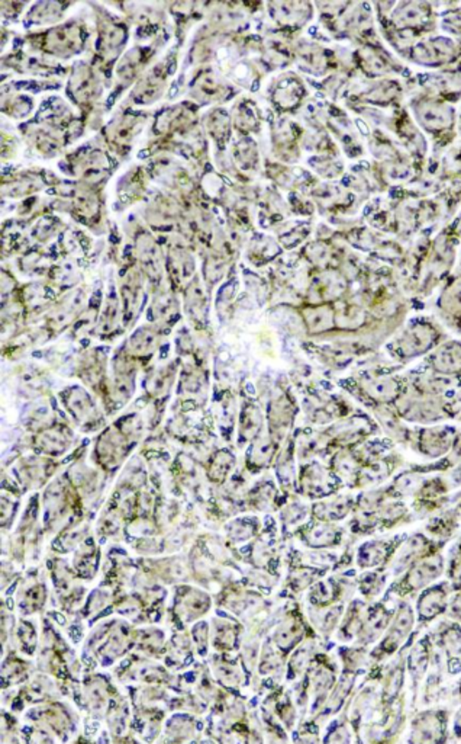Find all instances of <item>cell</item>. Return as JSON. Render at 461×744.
I'll use <instances>...</instances> for the list:
<instances>
[{
  "instance_id": "obj_10",
  "label": "cell",
  "mask_w": 461,
  "mask_h": 744,
  "mask_svg": "<svg viewBox=\"0 0 461 744\" xmlns=\"http://www.w3.org/2000/svg\"><path fill=\"white\" fill-rule=\"evenodd\" d=\"M376 424L367 415H355L347 417L334 428V438L343 445V448H355L364 443L373 432Z\"/></svg>"
},
{
  "instance_id": "obj_5",
  "label": "cell",
  "mask_w": 461,
  "mask_h": 744,
  "mask_svg": "<svg viewBox=\"0 0 461 744\" xmlns=\"http://www.w3.org/2000/svg\"><path fill=\"white\" fill-rule=\"evenodd\" d=\"M408 535H395L388 539H370L362 542L357 548L355 554V563L360 568L372 570V568H384L388 564L392 563L398 549L402 546V542L407 539Z\"/></svg>"
},
{
  "instance_id": "obj_27",
  "label": "cell",
  "mask_w": 461,
  "mask_h": 744,
  "mask_svg": "<svg viewBox=\"0 0 461 744\" xmlns=\"http://www.w3.org/2000/svg\"><path fill=\"white\" fill-rule=\"evenodd\" d=\"M457 329H458V332H460V335H461V317H460V320L457 321Z\"/></svg>"
},
{
  "instance_id": "obj_23",
  "label": "cell",
  "mask_w": 461,
  "mask_h": 744,
  "mask_svg": "<svg viewBox=\"0 0 461 744\" xmlns=\"http://www.w3.org/2000/svg\"><path fill=\"white\" fill-rule=\"evenodd\" d=\"M384 577L381 571H369L360 578V589L364 595H376L383 587Z\"/></svg>"
},
{
  "instance_id": "obj_15",
  "label": "cell",
  "mask_w": 461,
  "mask_h": 744,
  "mask_svg": "<svg viewBox=\"0 0 461 744\" xmlns=\"http://www.w3.org/2000/svg\"><path fill=\"white\" fill-rule=\"evenodd\" d=\"M448 585L447 583H439L436 587H428V589L422 592L419 601H418V609L419 614L425 618H432L437 614L443 611L447 605V595H448Z\"/></svg>"
},
{
  "instance_id": "obj_22",
  "label": "cell",
  "mask_w": 461,
  "mask_h": 744,
  "mask_svg": "<svg viewBox=\"0 0 461 744\" xmlns=\"http://www.w3.org/2000/svg\"><path fill=\"white\" fill-rule=\"evenodd\" d=\"M234 465L235 458L232 453H227V451H221V453H216V457L212 461V467H211L212 479L216 482H223L230 475Z\"/></svg>"
},
{
  "instance_id": "obj_4",
  "label": "cell",
  "mask_w": 461,
  "mask_h": 744,
  "mask_svg": "<svg viewBox=\"0 0 461 744\" xmlns=\"http://www.w3.org/2000/svg\"><path fill=\"white\" fill-rule=\"evenodd\" d=\"M407 391L405 380L398 376L364 377L359 383L360 395L367 402L373 403L377 409L396 405Z\"/></svg>"
},
{
  "instance_id": "obj_8",
  "label": "cell",
  "mask_w": 461,
  "mask_h": 744,
  "mask_svg": "<svg viewBox=\"0 0 461 744\" xmlns=\"http://www.w3.org/2000/svg\"><path fill=\"white\" fill-rule=\"evenodd\" d=\"M343 480L333 470L312 463L304 468L300 486L304 487L305 496L309 498H326L340 489Z\"/></svg>"
},
{
  "instance_id": "obj_9",
  "label": "cell",
  "mask_w": 461,
  "mask_h": 744,
  "mask_svg": "<svg viewBox=\"0 0 461 744\" xmlns=\"http://www.w3.org/2000/svg\"><path fill=\"white\" fill-rule=\"evenodd\" d=\"M429 372L437 376L458 378L461 376V342L441 343L427 357Z\"/></svg>"
},
{
  "instance_id": "obj_12",
  "label": "cell",
  "mask_w": 461,
  "mask_h": 744,
  "mask_svg": "<svg viewBox=\"0 0 461 744\" xmlns=\"http://www.w3.org/2000/svg\"><path fill=\"white\" fill-rule=\"evenodd\" d=\"M456 54V44L447 38H429L415 47L414 57L418 63L437 66L446 63Z\"/></svg>"
},
{
  "instance_id": "obj_13",
  "label": "cell",
  "mask_w": 461,
  "mask_h": 744,
  "mask_svg": "<svg viewBox=\"0 0 461 744\" xmlns=\"http://www.w3.org/2000/svg\"><path fill=\"white\" fill-rule=\"evenodd\" d=\"M355 498L353 496H335L328 501L316 503L312 513L319 522L334 523L347 518L354 512Z\"/></svg>"
},
{
  "instance_id": "obj_11",
  "label": "cell",
  "mask_w": 461,
  "mask_h": 744,
  "mask_svg": "<svg viewBox=\"0 0 461 744\" xmlns=\"http://www.w3.org/2000/svg\"><path fill=\"white\" fill-rule=\"evenodd\" d=\"M395 465V460L388 455L369 458L353 482V487L366 489L383 483L384 480H388L392 474Z\"/></svg>"
},
{
  "instance_id": "obj_26",
  "label": "cell",
  "mask_w": 461,
  "mask_h": 744,
  "mask_svg": "<svg viewBox=\"0 0 461 744\" xmlns=\"http://www.w3.org/2000/svg\"><path fill=\"white\" fill-rule=\"evenodd\" d=\"M451 611H453L454 615H457L458 618H461V595L460 596L456 597V601H454L453 605H451Z\"/></svg>"
},
{
  "instance_id": "obj_25",
  "label": "cell",
  "mask_w": 461,
  "mask_h": 744,
  "mask_svg": "<svg viewBox=\"0 0 461 744\" xmlns=\"http://www.w3.org/2000/svg\"><path fill=\"white\" fill-rule=\"evenodd\" d=\"M456 560L451 561L450 577L453 578L454 587H460L461 589V553L456 554Z\"/></svg>"
},
{
  "instance_id": "obj_14",
  "label": "cell",
  "mask_w": 461,
  "mask_h": 744,
  "mask_svg": "<svg viewBox=\"0 0 461 744\" xmlns=\"http://www.w3.org/2000/svg\"><path fill=\"white\" fill-rule=\"evenodd\" d=\"M343 537V528L335 527L334 523L319 522L305 530L302 539L312 548H331L340 546Z\"/></svg>"
},
{
  "instance_id": "obj_19",
  "label": "cell",
  "mask_w": 461,
  "mask_h": 744,
  "mask_svg": "<svg viewBox=\"0 0 461 744\" xmlns=\"http://www.w3.org/2000/svg\"><path fill=\"white\" fill-rule=\"evenodd\" d=\"M427 107L422 108L419 112V119H421L424 126L429 127L432 129H441L450 122V110L444 108L439 103H425Z\"/></svg>"
},
{
  "instance_id": "obj_24",
  "label": "cell",
  "mask_w": 461,
  "mask_h": 744,
  "mask_svg": "<svg viewBox=\"0 0 461 744\" xmlns=\"http://www.w3.org/2000/svg\"><path fill=\"white\" fill-rule=\"evenodd\" d=\"M254 532H256V523L253 520H235L230 529V537L239 542L251 539Z\"/></svg>"
},
{
  "instance_id": "obj_1",
  "label": "cell",
  "mask_w": 461,
  "mask_h": 744,
  "mask_svg": "<svg viewBox=\"0 0 461 744\" xmlns=\"http://www.w3.org/2000/svg\"><path fill=\"white\" fill-rule=\"evenodd\" d=\"M441 332L432 321L418 319L410 321L400 335L388 345V352L395 361L405 364L417 358L431 354L441 345Z\"/></svg>"
},
{
  "instance_id": "obj_6",
  "label": "cell",
  "mask_w": 461,
  "mask_h": 744,
  "mask_svg": "<svg viewBox=\"0 0 461 744\" xmlns=\"http://www.w3.org/2000/svg\"><path fill=\"white\" fill-rule=\"evenodd\" d=\"M446 568V560L444 556L439 553L431 554V556L425 557L422 560L412 564L405 575L400 578V587L405 592H417V590L425 589V587L436 582L437 578L441 577Z\"/></svg>"
},
{
  "instance_id": "obj_21",
  "label": "cell",
  "mask_w": 461,
  "mask_h": 744,
  "mask_svg": "<svg viewBox=\"0 0 461 744\" xmlns=\"http://www.w3.org/2000/svg\"><path fill=\"white\" fill-rule=\"evenodd\" d=\"M458 516L454 515L453 512L446 513V515L438 516L436 520H432L429 523L428 530L432 534L437 535L439 539H448L453 534L456 528L458 527Z\"/></svg>"
},
{
  "instance_id": "obj_18",
  "label": "cell",
  "mask_w": 461,
  "mask_h": 744,
  "mask_svg": "<svg viewBox=\"0 0 461 744\" xmlns=\"http://www.w3.org/2000/svg\"><path fill=\"white\" fill-rule=\"evenodd\" d=\"M261 424H263V416H261L260 410L256 405H247L246 409L241 413V424H240V438L247 443V441H254L259 436Z\"/></svg>"
},
{
  "instance_id": "obj_2",
  "label": "cell",
  "mask_w": 461,
  "mask_h": 744,
  "mask_svg": "<svg viewBox=\"0 0 461 744\" xmlns=\"http://www.w3.org/2000/svg\"><path fill=\"white\" fill-rule=\"evenodd\" d=\"M407 441H409L412 448L424 457L438 458L450 453L460 439L457 436V429L447 424H438L408 431Z\"/></svg>"
},
{
  "instance_id": "obj_16",
  "label": "cell",
  "mask_w": 461,
  "mask_h": 744,
  "mask_svg": "<svg viewBox=\"0 0 461 744\" xmlns=\"http://www.w3.org/2000/svg\"><path fill=\"white\" fill-rule=\"evenodd\" d=\"M439 313L450 320H460L461 317V278L451 282L441 292L438 299Z\"/></svg>"
},
{
  "instance_id": "obj_7",
  "label": "cell",
  "mask_w": 461,
  "mask_h": 744,
  "mask_svg": "<svg viewBox=\"0 0 461 744\" xmlns=\"http://www.w3.org/2000/svg\"><path fill=\"white\" fill-rule=\"evenodd\" d=\"M446 542L434 541V539L425 537L424 534L410 535L402 542V546L398 549L395 558H393V573L400 575L405 573L412 564L422 560L425 557L431 556V554L439 553L441 547H444Z\"/></svg>"
},
{
  "instance_id": "obj_20",
  "label": "cell",
  "mask_w": 461,
  "mask_h": 744,
  "mask_svg": "<svg viewBox=\"0 0 461 744\" xmlns=\"http://www.w3.org/2000/svg\"><path fill=\"white\" fill-rule=\"evenodd\" d=\"M428 9L422 4L403 5L400 11L396 14V23L403 28H412V26L421 25L428 18Z\"/></svg>"
},
{
  "instance_id": "obj_17",
  "label": "cell",
  "mask_w": 461,
  "mask_h": 744,
  "mask_svg": "<svg viewBox=\"0 0 461 744\" xmlns=\"http://www.w3.org/2000/svg\"><path fill=\"white\" fill-rule=\"evenodd\" d=\"M275 446L273 436L271 438L257 436L251 444V450L249 451V467L253 468V470H260V468L266 467L273 458Z\"/></svg>"
},
{
  "instance_id": "obj_3",
  "label": "cell",
  "mask_w": 461,
  "mask_h": 744,
  "mask_svg": "<svg viewBox=\"0 0 461 744\" xmlns=\"http://www.w3.org/2000/svg\"><path fill=\"white\" fill-rule=\"evenodd\" d=\"M437 396L405 393L400 402L396 403V413L400 419L414 424H432L450 416L447 412L446 403Z\"/></svg>"
},
{
  "instance_id": "obj_28",
  "label": "cell",
  "mask_w": 461,
  "mask_h": 744,
  "mask_svg": "<svg viewBox=\"0 0 461 744\" xmlns=\"http://www.w3.org/2000/svg\"><path fill=\"white\" fill-rule=\"evenodd\" d=\"M457 548H458V553H461V541H460V544H458Z\"/></svg>"
}]
</instances>
